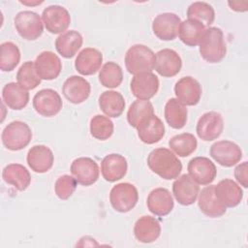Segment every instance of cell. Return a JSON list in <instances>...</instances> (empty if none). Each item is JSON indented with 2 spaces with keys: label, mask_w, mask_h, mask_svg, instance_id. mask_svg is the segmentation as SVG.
Here are the masks:
<instances>
[{
  "label": "cell",
  "mask_w": 248,
  "mask_h": 248,
  "mask_svg": "<svg viewBox=\"0 0 248 248\" xmlns=\"http://www.w3.org/2000/svg\"><path fill=\"white\" fill-rule=\"evenodd\" d=\"M147 166L154 173L166 180L177 178L182 170L180 160L172 151L165 147L156 148L149 153Z\"/></svg>",
  "instance_id": "6da1fadb"
},
{
  "label": "cell",
  "mask_w": 248,
  "mask_h": 248,
  "mask_svg": "<svg viewBox=\"0 0 248 248\" xmlns=\"http://www.w3.org/2000/svg\"><path fill=\"white\" fill-rule=\"evenodd\" d=\"M199 45L201 56L208 63H218L226 56L227 46L224 34L218 27L205 29Z\"/></svg>",
  "instance_id": "7a4b0ae2"
},
{
  "label": "cell",
  "mask_w": 248,
  "mask_h": 248,
  "mask_svg": "<svg viewBox=\"0 0 248 248\" xmlns=\"http://www.w3.org/2000/svg\"><path fill=\"white\" fill-rule=\"evenodd\" d=\"M155 53L144 45L132 46L125 54V66L132 75L152 72L155 67Z\"/></svg>",
  "instance_id": "3957f363"
},
{
  "label": "cell",
  "mask_w": 248,
  "mask_h": 248,
  "mask_svg": "<svg viewBox=\"0 0 248 248\" xmlns=\"http://www.w3.org/2000/svg\"><path fill=\"white\" fill-rule=\"evenodd\" d=\"M3 145L12 151H18L26 147L32 139L30 127L22 121L16 120L9 123L2 132Z\"/></svg>",
  "instance_id": "277c9868"
},
{
  "label": "cell",
  "mask_w": 248,
  "mask_h": 248,
  "mask_svg": "<svg viewBox=\"0 0 248 248\" xmlns=\"http://www.w3.org/2000/svg\"><path fill=\"white\" fill-rule=\"evenodd\" d=\"M139 201L137 188L129 183L122 182L114 185L109 193V202L113 209L120 213L131 211Z\"/></svg>",
  "instance_id": "5b68a950"
},
{
  "label": "cell",
  "mask_w": 248,
  "mask_h": 248,
  "mask_svg": "<svg viewBox=\"0 0 248 248\" xmlns=\"http://www.w3.org/2000/svg\"><path fill=\"white\" fill-rule=\"evenodd\" d=\"M16 30L18 35L27 40L35 41L44 32V22L40 16L32 11H21L14 19Z\"/></svg>",
  "instance_id": "8992f818"
},
{
  "label": "cell",
  "mask_w": 248,
  "mask_h": 248,
  "mask_svg": "<svg viewBox=\"0 0 248 248\" xmlns=\"http://www.w3.org/2000/svg\"><path fill=\"white\" fill-rule=\"evenodd\" d=\"M42 19L46 29L51 34L66 32L71 23V16L66 8L59 5H50L44 9Z\"/></svg>",
  "instance_id": "52a82bcc"
},
{
  "label": "cell",
  "mask_w": 248,
  "mask_h": 248,
  "mask_svg": "<svg viewBox=\"0 0 248 248\" xmlns=\"http://www.w3.org/2000/svg\"><path fill=\"white\" fill-rule=\"evenodd\" d=\"M159 78L152 72H143L132 78L130 88L132 94L139 100L149 101L159 90Z\"/></svg>",
  "instance_id": "ba28073f"
},
{
  "label": "cell",
  "mask_w": 248,
  "mask_h": 248,
  "mask_svg": "<svg viewBox=\"0 0 248 248\" xmlns=\"http://www.w3.org/2000/svg\"><path fill=\"white\" fill-rule=\"evenodd\" d=\"M63 106L60 95L53 89H42L33 97V108L37 113L51 117L59 113Z\"/></svg>",
  "instance_id": "9c48e42d"
},
{
  "label": "cell",
  "mask_w": 248,
  "mask_h": 248,
  "mask_svg": "<svg viewBox=\"0 0 248 248\" xmlns=\"http://www.w3.org/2000/svg\"><path fill=\"white\" fill-rule=\"evenodd\" d=\"M210 156L219 165L231 168L236 165L242 158L240 147L231 140H219L210 147Z\"/></svg>",
  "instance_id": "30bf717a"
},
{
  "label": "cell",
  "mask_w": 248,
  "mask_h": 248,
  "mask_svg": "<svg viewBox=\"0 0 248 248\" xmlns=\"http://www.w3.org/2000/svg\"><path fill=\"white\" fill-rule=\"evenodd\" d=\"M71 173L77 182L83 186L94 184L100 174L99 166L95 160L89 157H79L71 164Z\"/></svg>",
  "instance_id": "8fae6325"
},
{
  "label": "cell",
  "mask_w": 248,
  "mask_h": 248,
  "mask_svg": "<svg viewBox=\"0 0 248 248\" xmlns=\"http://www.w3.org/2000/svg\"><path fill=\"white\" fill-rule=\"evenodd\" d=\"M223 130V117L217 111H208L203 113L200 117L196 127L198 137L204 141H211L218 139Z\"/></svg>",
  "instance_id": "7c38bea8"
},
{
  "label": "cell",
  "mask_w": 248,
  "mask_h": 248,
  "mask_svg": "<svg viewBox=\"0 0 248 248\" xmlns=\"http://www.w3.org/2000/svg\"><path fill=\"white\" fill-rule=\"evenodd\" d=\"M187 170L191 178L201 185H209L216 177L215 164L207 157H195L190 160Z\"/></svg>",
  "instance_id": "4fadbf2b"
},
{
  "label": "cell",
  "mask_w": 248,
  "mask_h": 248,
  "mask_svg": "<svg viewBox=\"0 0 248 248\" xmlns=\"http://www.w3.org/2000/svg\"><path fill=\"white\" fill-rule=\"evenodd\" d=\"M180 17L173 13H163L158 15L152 22L154 35L162 41H172L178 34Z\"/></svg>",
  "instance_id": "5bb4252c"
},
{
  "label": "cell",
  "mask_w": 248,
  "mask_h": 248,
  "mask_svg": "<svg viewBox=\"0 0 248 248\" xmlns=\"http://www.w3.org/2000/svg\"><path fill=\"white\" fill-rule=\"evenodd\" d=\"M174 94L184 106H196L202 97V86L194 78L187 76L178 79L174 85Z\"/></svg>",
  "instance_id": "9a60e30c"
},
{
  "label": "cell",
  "mask_w": 248,
  "mask_h": 248,
  "mask_svg": "<svg viewBox=\"0 0 248 248\" xmlns=\"http://www.w3.org/2000/svg\"><path fill=\"white\" fill-rule=\"evenodd\" d=\"M172 193L175 200L181 205L193 204L200 193V186L189 174L178 176L172 183Z\"/></svg>",
  "instance_id": "2e32d148"
},
{
  "label": "cell",
  "mask_w": 248,
  "mask_h": 248,
  "mask_svg": "<svg viewBox=\"0 0 248 248\" xmlns=\"http://www.w3.org/2000/svg\"><path fill=\"white\" fill-rule=\"evenodd\" d=\"M155 71L164 78H171L176 76L182 67V60L179 54L170 48L159 50L156 54Z\"/></svg>",
  "instance_id": "e0dca14e"
},
{
  "label": "cell",
  "mask_w": 248,
  "mask_h": 248,
  "mask_svg": "<svg viewBox=\"0 0 248 248\" xmlns=\"http://www.w3.org/2000/svg\"><path fill=\"white\" fill-rule=\"evenodd\" d=\"M90 83L79 76H71L63 83L62 93L72 104L78 105L86 101L90 95Z\"/></svg>",
  "instance_id": "ac0fdd59"
},
{
  "label": "cell",
  "mask_w": 248,
  "mask_h": 248,
  "mask_svg": "<svg viewBox=\"0 0 248 248\" xmlns=\"http://www.w3.org/2000/svg\"><path fill=\"white\" fill-rule=\"evenodd\" d=\"M35 69L41 79H55L62 70L60 58L52 51L46 50L41 52L34 62Z\"/></svg>",
  "instance_id": "d6986e66"
},
{
  "label": "cell",
  "mask_w": 248,
  "mask_h": 248,
  "mask_svg": "<svg viewBox=\"0 0 248 248\" xmlns=\"http://www.w3.org/2000/svg\"><path fill=\"white\" fill-rule=\"evenodd\" d=\"M214 193L217 200L225 207L237 206L243 198V191L232 179L226 178L214 185Z\"/></svg>",
  "instance_id": "ffe728a7"
},
{
  "label": "cell",
  "mask_w": 248,
  "mask_h": 248,
  "mask_svg": "<svg viewBox=\"0 0 248 248\" xmlns=\"http://www.w3.org/2000/svg\"><path fill=\"white\" fill-rule=\"evenodd\" d=\"M127 160L120 154H108L101 162L102 175L108 182H115L123 178L127 173Z\"/></svg>",
  "instance_id": "44dd1931"
},
{
  "label": "cell",
  "mask_w": 248,
  "mask_h": 248,
  "mask_svg": "<svg viewBox=\"0 0 248 248\" xmlns=\"http://www.w3.org/2000/svg\"><path fill=\"white\" fill-rule=\"evenodd\" d=\"M26 161L33 171L37 173H44L52 168L54 156L47 146L38 144L29 149Z\"/></svg>",
  "instance_id": "7402d4cb"
},
{
  "label": "cell",
  "mask_w": 248,
  "mask_h": 248,
  "mask_svg": "<svg viewBox=\"0 0 248 248\" xmlns=\"http://www.w3.org/2000/svg\"><path fill=\"white\" fill-rule=\"evenodd\" d=\"M136 129L140 140L146 144H153L160 141L165 135V125L155 114L143 119Z\"/></svg>",
  "instance_id": "603a6c76"
},
{
  "label": "cell",
  "mask_w": 248,
  "mask_h": 248,
  "mask_svg": "<svg viewBox=\"0 0 248 248\" xmlns=\"http://www.w3.org/2000/svg\"><path fill=\"white\" fill-rule=\"evenodd\" d=\"M102 62L103 54L100 50L86 47L78 54L75 60V68L82 76H91L100 70Z\"/></svg>",
  "instance_id": "cb8c5ba5"
},
{
  "label": "cell",
  "mask_w": 248,
  "mask_h": 248,
  "mask_svg": "<svg viewBox=\"0 0 248 248\" xmlns=\"http://www.w3.org/2000/svg\"><path fill=\"white\" fill-rule=\"evenodd\" d=\"M146 204L149 211L157 216L168 215L174 206L172 196L166 188L153 189L147 197Z\"/></svg>",
  "instance_id": "d4e9b609"
},
{
  "label": "cell",
  "mask_w": 248,
  "mask_h": 248,
  "mask_svg": "<svg viewBox=\"0 0 248 248\" xmlns=\"http://www.w3.org/2000/svg\"><path fill=\"white\" fill-rule=\"evenodd\" d=\"M134 234L141 243L154 242L161 234V225L153 216H141L135 223Z\"/></svg>",
  "instance_id": "484cf974"
},
{
  "label": "cell",
  "mask_w": 248,
  "mask_h": 248,
  "mask_svg": "<svg viewBox=\"0 0 248 248\" xmlns=\"http://www.w3.org/2000/svg\"><path fill=\"white\" fill-rule=\"evenodd\" d=\"M198 204L200 210L210 218H217L224 215L227 211L225 207L216 198L214 193V185L204 187L201 193H199Z\"/></svg>",
  "instance_id": "4316f807"
},
{
  "label": "cell",
  "mask_w": 248,
  "mask_h": 248,
  "mask_svg": "<svg viewBox=\"0 0 248 248\" xmlns=\"http://www.w3.org/2000/svg\"><path fill=\"white\" fill-rule=\"evenodd\" d=\"M2 178L7 184L13 185L18 191H24L31 182L29 170L20 164L13 163L7 165L2 171Z\"/></svg>",
  "instance_id": "83f0119b"
},
{
  "label": "cell",
  "mask_w": 248,
  "mask_h": 248,
  "mask_svg": "<svg viewBox=\"0 0 248 248\" xmlns=\"http://www.w3.org/2000/svg\"><path fill=\"white\" fill-rule=\"evenodd\" d=\"M2 99L8 108L20 110L27 106L29 93L18 83L9 82L2 89Z\"/></svg>",
  "instance_id": "f1b7e54d"
},
{
  "label": "cell",
  "mask_w": 248,
  "mask_h": 248,
  "mask_svg": "<svg viewBox=\"0 0 248 248\" xmlns=\"http://www.w3.org/2000/svg\"><path fill=\"white\" fill-rule=\"evenodd\" d=\"M82 36L76 30H69L60 34L55 40V48L64 58H72L81 47Z\"/></svg>",
  "instance_id": "f546056e"
},
{
  "label": "cell",
  "mask_w": 248,
  "mask_h": 248,
  "mask_svg": "<svg viewBox=\"0 0 248 248\" xmlns=\"http://www.w3.org/2000/svg\"><path fill=\"white\" fill-rule=\"evenodd\" d=\"M99 107L107 116L116 118L124 111L125 100L117 91H105L99 97Z\"/></svg>",
  "instance_id": "4dcf8cb0"
},
{
  "label": "cell",
  "mask_w": 248,
  "mask_h": 248,
  "mask_svg": "<svg viewBox=\"0 0 248 248\" xmlns=\"http://www.w3.org/2000/svg\"><path fill=\"white\" fill-rule=\"evenodd\" d=\"M205 31V26L195 19H185L181 21L178 29V37L180 41L189 46H196L200 44L202 35Z\"/></svg>",
  "instance_id": "1f68e13d"
},
{
  "label": "cell",
  "mask_w": 248,
  "mask_h": 248,
  "mask_svg": "<svg viewBox=\"0 0 248 248\" xmlns=\"http://www.w3.org/2000/svg\"><path fill=\"white\" fill-rule=\"evenodd\" d=\"M165 118L170 127L182 129L187 122L188 110L184 105L175 98H170L165 106Z\"/></svg>",
  "instance_id": "d6a6232c"
},
{
  "label": "cell",
  "mask_w": 248,
  "mask_h": 248,
  "mask_svg": "<svg viewBox=\"0 0 248 248\" xmlns=\"http://www.w3.org/2000/svg\"><path fill=\"white\" fill-rule=\"evenodd\" d=\"M169 145L179 157H187L197 149L198 141L193 134L182 133L172 137L169 140Z\"/></svg>",
  "instance_id": "836d02e7"
},
{
  "label": "cell",
  "mask_w": 248,
  "mask_h": 248,
  "mask_svg": "<svg viewBox=\"0 0 248 248\" xmlns=\"http://www.w3.org/2000/svg\"><path fill=\"white\" fill-rule=\"evenodd\" d=\"M123 80V72L121 67L112 61L107 62L100 70L99 81L107 88H116Z\"/></svg>",
  "instance_id": "e575fe53"
},
{
  "label": "cell",
  "mask_w": 248,
  "mask_h": 248,
  "mask_svg": "<svg viewBox=\"0 0 248 248\" xmlns=\"http://www.w3.org/2000/svg\"><path fill=\"white\" fill-rule=\"evenodd\" d=\"M152 114H154L153 105L149 101L138 99L131 104L127 111V120L132 127L137 128L143 119Z\"/></svg>",
  "instance_id": "d590c367"
},
{
  "label": "cell",
  "mask_w": 248,
  "mask_h": 248,
  "mask_svg": "<svg viewBox=\"0 0 248 248\" xmlns=\"http://www.w3.org/2000/svg\"><path fill=\"white\" fill-rule=\"evenodd\" d=\"M187 16L202 23L204 26H210L215 19L213 7L206 2H194L187 9Z\"/></svg>",
  "instance_id": "8d00e7d4"
},
{
  "label": "cell",
  "mask_w": 248,
  "mask_h": 248,
  "mask_svg": "<svg viewBox=\"0 0 248 248\" xmlns=\"http://www.w3.org/2000/svg\"><path fill=\"white\" fill-rule=\"evenodd\" d=\"M1 59L0 69L3 72L13 71L19 63L20 51L18 46L12 42L1 44Z\"/></svg>",
  "instance_id": "74e56055"
},
{
  "label": "cell",
  "mask_w": 248,
  "mask_h": 248,
  "mask_svg": "<svg viewBox=\"0 0 248 248\" xmlns=\"http://www.w3.org/2000/svg\"><path fill=\"white\" fill-rule=\"evenodd\" d=\"M16 80L20 86L27 90L35 89L41 83V78L36 72L34 62L26 61L19 67L16 73Z\"/></svg>",
  "instance_id": "f35d334b"
},
{
  "label": "cell",
  "mask_w": 248,
  "mask_h": 248,
  "mask_svg": "<svg viewBox=\"0 0 248 248\" xmlns=\"http://www.w3.org/2000/svg\"><path fill=\"white\" fill-rule=\"evenodd\" d=\"M113 122L107 116L97 114L90 120V134L99 140H108L113 134Z\"/></svg>",
  "instance_id": "ab89813d"
},
{
  "label": "cell",
  "mask_w": 248,
  "mask_h": 248,
  "mask_svg": "<svg viewBox=\"0 0 248 248\" xmlns=\"http://www.w3.org/2000/svg\"><path fill=\"white\" fill-rule=\"evenodd\" d=\"M77 183L78 182L73 175H61L60 177L57 178L54 184V191L56 196L62 201L68 200L76 191Z\"/></svg>",
  "instance_id": "60d3db41"
},
{
  "label": "cell",
  "mask_w": 248,
  "mask_h": 248,
  "mask_svg": "<svg viewBox=\"0 0 248 248\" xmlns=\"http://www.w3.org/2000/svg\"><path fill=\"white\" fill-rule=\"evenodd\" d=\"M247 171H248V163L247 162H243V163L239 164L234 169V177H235L236 181L244 188L248 187Z\"/></svg>",
  "instance_id": "b9f144b4"
},
{
  "label": "cell",
  "mask_w": 248,
  "mask_h": 248,
  "mask_svg": "<svg viewBox=\"0 0 248 248\" xmlns=\"http://www.w3.org/2000/svg\"><path fill=\"white\" fill-rule=\"evenodd\" d=\"M228 5L230 6V8L232 11L239 12V13L246 12L248 10V2H246V1H241V2L240 1H229Z\"/></svg>",
  "instance_id": "7bdbcfd3"
},
{
  "label": "cell",
  "mask_w": 248,
  "mask_h": 248,
  "mask_svg": "<svg viewBox=\"0 0 248 248\" xmlns=\"http://www.w3.org/2000/svg\"><path fill=\"white\" fill-rule=\"evenodd\" d=\"M21 4L26 5V6H36V5H40L43 3V1H36V2H27V1H19Z\"/></svg>",
  "instance_id": "ee69618b"
}]
</instances>
